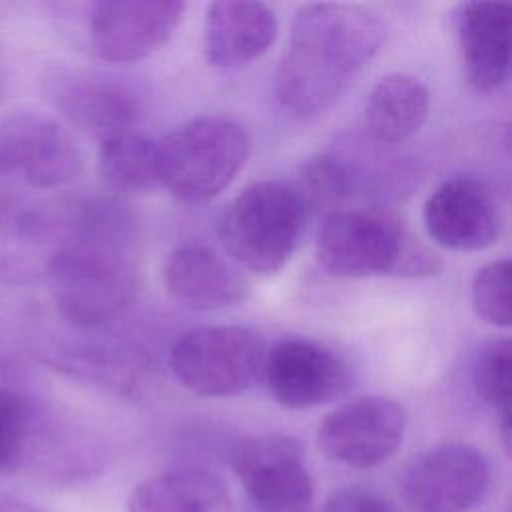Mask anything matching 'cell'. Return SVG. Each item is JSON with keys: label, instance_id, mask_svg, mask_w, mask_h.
I'll use <instances>...</instances> for the list:
<instances>
[{"label": "cell", "instance_id": "1", "mask_svg": "<svg viewBox=\"0 0 512 512\" xmlns=\"http://www.w3.org/2000/svg\"><path fill=\"white\" fill-rule=\"evenodd\" d=\"M382 20L356 4L314 2L294 14L288 48L274 72V98L288 114L312 118L330 108L378 54Z\"/></svg>", "mask_w": 512, "mask_h": 512}, {"label": "cell", "instance_id": "2", "mask_svg": "<svg viewBox=\"0 0 512 512\" xmlns=\"http://www.w3.org/2000/svg\"><path fill=\"white\" fill-rule=\"evenodd\" d=\"M130 220L116 204H94L78 232L46 262V282L58 312L82 328L116 318L134 298L136 270L128 252Z\"/></svg>", "mask_w": 512, "mask_h": 512}, {"label": "cell", "instance_id": "3", "mask_svg": "<svg viewBox=\"0 0 512 512\" xmlns=\"http://www.w3.org/2000/svg\"><path fill=\"white\" fill-rule=\"evenodd\" d=\"M316 258L336 278H426L442 270L440 256L382 208H340L324 216Z\"/></svg>", "mask_w": 512, "mask_h": 512}, {"label": "cell", "instance_id": "4", "mask_svg": "<svg viewBox=\"0 0 512 512\" xmlns=\"http://www.w3.org/2000/svg\"><path fill=\"white\" fill-rule=\"evenodd\" d=\"M308 210L300 188L280 180L254 182L228 204L218 236L234 262L268 276L292 258L304 234Z\"/></svg>", "mask_w": 512, "mask_h": 512}, {"label": "cell", "instance_id": "5", "mask_svg": "<svg viewBox=\"0 0 512 512\" xmlns=\"http://www.w3.org/2000/svg\"><path fill=\"white\" fill-rule=\"evenodd\" d=\"M158 148L162 188L184 202L218 196L250 156L246 128L228 116H196L168 132Z\"/></svg>", "mask_w": 512, "mask_h": 512}, {"label": "cell", "instance_id": "6", "mask_svg": "<svg viewBox=\"0 0 512 512\" xmlns=\"http://www.w3.org/2000/svg\"><path fill=\"white\" fill-rule=\"evenodd\" d=\"M266 348L246 326H202L182 334L170 350L176 382L202 398H230L262 378Z\"/></svg>", "mask_w": 512, "mask_h": 512}, {"label": "cell", "instance_id": "7", "mask_svg": "<svg viewBox=\"0 0 512 512\" xmlns=\"http://www.w3.org/2000/svg\"><path fill=\"white\" fill-rule=\"evenodd\" d=\"M0 174L32 188H62L82 174V150L56 118L12 110L0 116Z\"/></svg>", "mask_w": 512, "mask_h": 512}, {"label": "cell", "instance_id": "8", "mask_svg": "<svg viewBox=\"0 0 512 512\" xmlns=\"http://www.w3.org/2000/svg\"><path fill=\"white\" fill-rule=\"evenodd\" d=\"M40 88L50 106L74 128L100 142L134 130L140 114L136 92L116 76L78 66L44 70Z\"/></svg>", "mask_w": 512, "mask_h": 512}, {"label": "cell", "instance_id": "9", "mask_svg": "<svg viewBox=\"0 0 512 512\" xmlns=\"http://www.w3.org/2000/svg\"><path fill=\"white\" fill-rule=\"evenodd\" d=\"M232 468L260 512H308L314 482L302 444L288 434H260L240 440Z\"/></svg>", "mask_w": 512, "mask_h": 512}, {"label": "cell", "instance_id": "10", "mask_svg": "<svg viewBox=\"0 0 512 512\" xmlns=\"http://www.w3.org/2000/svg\"><path fill=\"white\" fill-rule=\"evenodd\" d=\"M400 486L414 512H466L488 492L490 462L470 444L444 442L418 454Z\"/></svg>", "mask_w": 512, "mask_h": 512}, {"label": "cell", "instance_id": "11", "mask_svg": "<svg viewBox=\"0 0 512 512\" xmlns=\"http://www.w3.org/2000/svg\"><path fill=\"white\" fill-rule=\"evenodd\" d=\"M260 382L280 406L306 410L346 394L352 374L346 360L332 348L290 336L266 348Z\"/></svg>", "mask_w": 512, "mask_h": 512}, {"label": "cell", "instance_id": "12", "mask_svg": "<svg viewBox=\"0 0 512 512\" xmlns=\"http://www.w3.org/2000/svg\"><path fill=\"white\" fill-rule=\"evenodd\" d=\"M404 408L384 396H364L340 404L324 416L316 442L322 454L352 468H370L388 460L402 444Z\"/></svg>", "mask_w": 512, "mask_h": 512}, {"label": "cell", "instance_id": "13", "mask_svg": "<svg viewBox=\"0 0 512 512\" xmlns=\"http://www.w3.org/2000/svg\"><path fill=\"white\" fill-rule=\"evenodd\" d=\"M180 0H102L90 10V42L108 62H136L156 52L176 30Z\"/></svg>", "mask_w": 512, "mask_h": 512}, {"label": "cell", "instance_id": "14", "mask_svg": "<svg viewBox=\"0 0 512 512\" xmlns=\"http://www.w3.org/2000/svg\"><path fill=\"white\" fill-rule=\"evenodd\" d=\"M422 220L434 244L476 252L492 246L500 234V212L488 188L472 176L442 182L424 202Z\"/></svg>", "mask_w": 512, "mask_h": 512}, {"label": "cell", "instance_id": "15", "mask_svg": "<svg viewBox=\"0 0 512 512\" xmlns=\"http://www.w3.org/2000/svg\"><path fill=\"white\" fill-rule=\"evenodd\" d=\"M452 26L466 82L478 92L502 86L512 72V4L462 2Z\"/></svg>", "mask_w": 512, "mask_h": 512}, {"label": "cell", "instance_id": "16", "mask_svg": "<svg viewBox=\"0 0 512 512\" xmlns=\"http://www.w3.org/2000/svg\"><path fill=\"white\" fill-rule=\"evenodd\" d=\"M276 32V14L268 4L210 2L204 18V56L214 68H240L260 58L276 40Z\"/></svg>", "mask_w": 512, "mask_h": 512}, {"label": "cell", "instance_id": "17", "mask_svg": "<svg viewBox=\"0 0 512 512\" xmlns=\"http://www.w3.org/2000/svg\"><path fill=\"white\" fill-rule=\"evenodd\" d=\"M166 292L190 310H222L248 296L244 276L206 246H180L162 266Z\"/></svg>", "mask_w": 512, "mask_h": 512}, {"label": "cell", "instance_id": "18", "mask_svg": "<svg viewBox=\"0 0 512 512\" xmlns=\"http://www.w3.org/2000/svg\"><path fill=\"white\" fill-rule=\"evenodd\" d=\"M128 512H234L226 484L208 470H168L144 478L128 496Z\"/></svg>", "mask_w": 512, "mask_h": 512}, {"label": "cell", "instance_id": "19", "mask_svg": "<svg viewBox=\"0 0 512 512\" xmlns=\"http://www.w3.org/2000/svg\"><path fill=\"white\" fill-rule=\"evenodd\" d=\"M430 112V92L412 74L382 76L364 104V128L382 144H398L414 136Z\"/></svg>", "mask_w": 512, "mask_h": 512}, {"label": "cell", "instance_id": "20", "mask_svg": "<svg viewBox=\"0 0 512 512\" xmlns=\"http://www.w3.org/2000/svg\"><path fill=\"white\" fill-rule=\"evenodd\" d=\"M98 172L116 192L142 194L162 186L156 142L136 130H126L100 142Z\"/></svg>", "mask_w": 512, "mask_h": 512}, {"label": "cell", "instance_id": "21", "mask_svg": "<svg viewBox=\"0 0 512 512\" xmlns=\"http://www.w3.org/2000/svg\"><path fill=\"white\" fill-rule=\"evenodd\" d=\"M470 382L486 406L502 418L512 414V338H494L478 348Z\"/></svg>", "mask_w": 512, "mask_h": 512}, {"label": "cell", "instance_id": "22", "mask_svg": "<svg viewBox=\"0 0 512 512\" xmlns=\"http://www.w3.org/2000/svg\"><path fill=\"white\" fill-rule=\"evenodd\" d=\"M300 180L308 206L322 208L326 214L340 210L344 200L352 194L356 176L350 166L336 154H314L300 166Z\"/></svg>", "mask_w": 512, "mask_h": 512}, {"label": "cell", "instance_id": "23", "mask_svg": "<svg viewBox=\"0 0 512 512\" xmlns=\"http://www.w3.org/2000/svg\"><path fill=\"white\" fill-rule=\"evenodd\" d=\"M472 306L476 314L500 328H512V258L484 264L472 278Z\"/></svg>", "mask_w": 512, "mask_h": 512}, {"label": "cell", "instance_id": "24", "mask_svg": "<svg viewBox=\"0 0 512 512\" xmlns=\"http://www.w3.org/2000/svg\"><path fill=\"white\" fill-rule=\"evenodd\" d=\"M32 442V412L26 400L0 386V474H14Z\"/></svg>", "mask_w": 512, "mask_h": 512}, {"label": "cell", "instance_id": "25", "mask_svg": "<svg viewBox=\"0 0 512 512\" xmlns=\"http://www.w3.org/2000/svg\"><path fill=\"white\" fill-rule=\"evenodd\" d=\"M320 512H396L382 496L368 488L346 486L328 496Z\"/></svg>", "mask_w": 512, "mask_h": 512}, {"label": "cell", "instance_id": "26", "mask_svg": "<svg viewBox=\"0 0 512 512\" xmlns=\"http://www.w3.org/2000/svg\"><path fill=\"white\" fill-rule=\"evenodd\" d=\"M0 512H38V510L18 498L0 496Z\"/></svg>", "mask_w": 512, "mask_h": 512}, {"label": "cell", "instance_id": "27", "mask_svg": "<svg viewBox=\"0 0 512 512\" xmlns=\"http://www.w3.org/2000/svg\"><path fill=\"white\" fill-rule=\"evenodd\" d=\"M500 440H502L506 454L512 458V414L502 418V422H500Z\"/></svg>", "mask_w": 512, "mask_h": 512}, {"label": "cell", "instance_id": "28", "mask_svg": "<svg viewBox=\"0 0 512 512\" xmlns=\"http://www.w3.org/2000/svg\"><path fill=\"white\" fill-rule=\"evenodd\" d=\"M508 148H510V162H512V128H510V140H508Z\"/></svg>", "mask_w": 512, "mask_h": 512}]
</instances>
